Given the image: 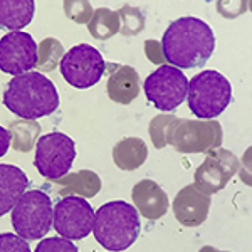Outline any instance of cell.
<instances>
[{
    "instance_id": "obj_1",
    "label": "cell",
    "mask_w": 252,
    "mask_h": 252,
    "mask_svg": "<svg viewBox=\"0 0 252 252\" xmlns=\"http://www.w3.org/2000/svg\"><path fill=\"white\" fill-rule=\"evenodd\" d=\"M161 49L168 66L177 69L202 67L215 51V35L202 19L180 17L165 31Z\"/></svg>"
},
{
    "instance_id": "obj_2",
    "label": "cell",
    "mask_w": 252,
    "mask_h": 252,
    "mask_svg": "<svg viewBox=\"0 0 252 252\" xmlns=\"http://www.w3.org/2000/svg\"><path fill=\"white\" fill-rule=\"evenodd\" d=\"M3 104L20 120L35 121L58 109L59 94L51 79L31 71L9 81L3 93Z\"/></svg>"
},
{
    "instance_id": "obj_3",
    "label": "cell",
    "mask_w": 252,
    "mask_h": 252,
    "mask_svg": "<svg viewBox=\"0 0 252 252\" xmlns=\"http://www.w3.org/2000/svg\"><path fill=\"white\" fill-rule=\"evenodd\" d=\"M93 232L99 246L111 252L131 247L140 237L141 222L135 205L128 202H108L94 214Z\"/></svg>"
},
{
    "instance_id": "obj_4",
    "label": "cell",
    "mask_w": 252,
    "mask_h": 252,
    "mask_svg": "<svg viewBox=\"0 0 252 252\" xmlns=\"http://www.w3.org/2000/svg\"><path fill=\"white\" fill-rule=\"evenodd\" d=\"M187 103L198 120H215L232 101V84L217 71H202L189 83Z\"/></svg>"
},
{
    "instance_id": "obj_5",
    "label": "cell",
    "mask_w": 252,
    "mask_h": 252,
    "mask_svg": "<svg viewBox=\"0 0 252 252\" xmlns=\"http://www.w3.org/2000/svg\"><path fill=\"white\" fill-rule=\"evenodd\" d=\"M12 225L24 241H39L52 229V202L42 190H29L12 209Z\"/></svg>"
},
{
    "instance_id": "obj_6",
    "label": "cell",
    "mask_w": 252,
    "mask_h": 252,
    "mask_svg": "<svg viewBox=\"0 0 252 252\" xmlns=\"http://www.w3.org/2000/svg\"><path fill=\"white\" fill-rule=\"evenodd\" d=\"M166 145L180 153H209L222 145V126L217 120L175 118L166 133Z\"/></svg>"
},
{
    "instance_id": "obj_7",
    "label": "cell",
    "mask_w": 252,
    "mask_h": 252,
    "mask_svg": "<svg viewBox=\"0 0 252 252\" xmlns=\"http://www.w3.org/2000/svg\"><path fill=\"white\" fill-rule=\"evenodd\" d=\"M76 158V145L67 135L59 131L40 136L35 143L34 165L47 180L66 177Z\"/></svg>"
},
{
    "instance_id": "obj_8",
    "label": "cell",
    "mask_w": 252,
    "mask_h": 252,
    "mask_svg": "<svg viewBox=\"0 0 252 252\" xmlns=\"http://www.w3.org/2000/svg\"><path fill=\"white\" fill-rule=\"evenodd\" d=\"M145 96L160 111H173L187 97L189 79L180 69L163 64L143 83Z\"/></svg>"
},
{
    "instance_id": "obj_9",
    "label": "cell",
    "mask_w": 252,
    "mask_h": 252,
    "mask_svg": "<svg viewBox=\"0 0 252 252\" xmlns=\"http://www.w3.org/2000/svg\"><path fill=\"white\" fill-rule=\"evenodd\" d=\"M59 69L71 86L86 89L99 83L106 72V63L97 49L89 44H79L64 54Z\"/></svg>"
},
{
    "instance_id": "obj_10",
    "label": "cell",
    "mask_w": 252,
    "mask_h": 252,
    "mask_svg": "<svg viewBox=\"0 0 252 252\" xmlns=\"http://www.w3.org/2000/svg\"><path fill=\"white\" fill-rule=\"evenodd\" d=\"M94 210L83 197L67 195L52 209V227L63 239L81 241L93 230Z\"/></svg>"
},
{
    "instance_id": "obj_11",
    "label": "cell",
    "mask_w": 252,
    "mask_h": 252,
    "mask_svg": "<svg viewBox=\"0 0 252 252\" xmlns=\"http://www.w3.org/2000/svg\"><path fill=\"white\" fill-rule=\"evenodd\" d=\"M239 168V160L225 148H215L207 153L202 165L195 170V189L205 195H214L225 189Z\"/></svg>"
},
{
    "instance_id": "obj_12",
    "label": "cell",
    "mask_w": 252,
    "mask_h": 252,
    "mask_svg": "<svg viewBox=\"0 0 252 252\" xmlns=\"http://www.w3.org/2000/svg\"><path fill=\"white\" fill-rule=\"evenodd\" d=\"M39 47L27 32H10L0 39V71L20 76L37 66Z\"/></svg>"
},
{
    "instance_id": "obj_13",
    "label": "cell",
    "mask_w": 252,
    "mask_h": 252,
    "mask_svg": "<svg viewBox=\"0 0 252 252\" xmlns=\"http://www.w3.org/2000/svg\"><path fill=\"white\" fill-rule=\"evenodd\" d=\"M210 209V197L195 189V185H187L177 193L173 200L175 219L184 227H198L205 222Z\"/></svg>"
},
{
    "instance_id": "obj_14",
    "label": "cell",
    "mask_w": 252,
    "mask_h": 252,
    "mask_svg": "<svg viewBox=\"0 0 252 252\" xmlns=\"http://www.w3.org/2000/svg\"><path fill=\"white\" fill-rule=\"evenodd\" d=\"M133 204L138 214H141L148 220L161 219L168 210V195L157 182L153 180H140L133 187Z\"/></svg>"
},
{
    "instance_id": "obj_15",
    "label": "cell",
    "mask_w": 252,
    "mask_h": 252,
    "mask_svg": "<svg viewBox=\"0 0 252 252\" xmlns=\"http://www.w3.org/2000/svg\"><path fill=\"white\" fill-rule=\"evenodd\" d=\"M109 69V78L106 91L111 101L118 104H131L140 94V76L133 67L118 66L115 63L106 64Z\"/></svg>"
},
{
    "instance_id": "obj_16",
    "label": "cell",
    "mask_w": 252,
    "mask_h": 252,
    "mask_svg": "<svg viewBox=\"0 0 252 252\" xmlns=\"http://www.w3.org/2000/svg\"><path fill=\"white\" fill-rule=\"evenodd\" d=\"M29 178L15 165L0 163V217L10 212L26 193Z\"/></svg>"
},
{
    "instance_id": "obj_17",
    "label": "cell",
    "mask_w": 252,
    "mask_h": 252,
    "mask_svg": "<svg viewBox=\"0 0 252 252\" xmlns=\"http://www.w3.org/2000/svg\"><path fill=\"white\" fill-rule=\"evenodd\" d=\"M54 185H59V195H76V197L91 198L101 190V178L94 172L81 170V172L66 175V177L54 180Z\"/></svg>"
},
{
    "instance_id": "obj_18",
    "label": "cell",
    "mask_w": 252,
    "mask_h": 252,
    "mask_svg": "<svg viewBox=\"0 0 252 252\" xmlns=\"http://www.w3.org/2000/svg\"><path fill=\"white\" fill-rule=\"evenodd\" d=\"M148 158V148L141 138L129 136L123 138L113 148V160L115 165L123 172H133L140 168Z\"/></svg>"
},
{
    "instance_id": "obj_19",
    "label": "cell",
    "mask_w": 252,
    "mask_h": 252,
    "mask_svg": "<svg viewBox=\"0 0 252 252\" xmlns=\"http://www.w3.org/2000/svg\"><path fill=\"white\" fill-rule=\"evenodd\" d=\"M34 10L32 0H0V29L19 32L31 24Z\"/></svg>"
},
{
    "instance_id": "obj_20",
    "label": "cell",
    "mask_w": 252,
    "mask_h": 252,
    "mask_svg": "<svg viewBox=\"0 0 252 252\" xmlns=\"http://www.w3.org/2000/svg\"><path fill=\"white\" fill-rule=\"evenodd\" d=\"M9 131L12 135V146L17 152L27 153L37 143L40 136V125L37 121L17 120V121H12Z\"/></svg>"
},
{
    "instance_id": "obj_21",
    "label": "cell",
    "mask_w": 252,
    "mask_h": 252,
    "mask_svg": "<svg viewBox=\"0 0 252 252\" xmlns=\"http://www.w3.org/2000/svg\"><path fill=\"white\" fill-rule=\"evenodd\" d=\"M88 31L97 40L111 39L120 32V17L115 10L97 9L93 12V17L88 22Z\"/></svg>"
},
{
    "instance_id": "obj_22",
    "label": "cell",
    "mask_w": 252,
    "mask_h": 252,
    "mask_svg": "<svg viewBox=\"0 0 252 252\" xmlns=\"http://www.w3.org/2000/svg\"><path fill=\"white\" fill-rule=\"evenodd\" d=\"M39 58H37V66L40 72H51L61 64V59L64 58V47L58 39H44L39 46Z\"/></svg>"
},
{
    "instance_id": "obj_23",
    "label": "cell",
    "mask_w": 252,
    "mask_h": 252,
    "mask_svg": "<svg viewBox=\"0 0 252 252\" xmlns=\"http://www.w3.org/2000/svg\"><path fill=\"white\" fill-rule=\"evenodd\" d=\"M120 17V32L121 35L131 37V35H138L145 29V15L138 7L125 5L116 12Z\"/></svg>"
},
{
    "instance_id": "obj_24",
    "label": "cell",
    "mask_w": 252,
    "mask_h": 252,
    "mask_svg": "<svg viewBox=\"0 0 252 252\" xmlns=\"http://www.w3.org/2000/svg\"><path fill=\"white\" fill-rule=\"evenodd\" d=\"M173 120H175V116L172 115H160L150 121L148 131H150V138H152L155 148L161 150L166 146V133H168V128Z\"/></svg>"
},
{
    "instance_id": "obj_25",
    "label": "cell",
    "mask_w": 252,
    "mask_h": 252,
    "mask_svg": "<svg viewBox=\"0 0 252 252\" xmlns=\"http://www.w3.org/2000/svg\"><path fill=\"white\" fill-rule=\"evenodd\" d=\"M66 15L76 24H88L93 17V9L89 2H64Z\"/></svg>"
},
{
    "instance_id": "obj_26",
    "label": "cell",
    "mask_w": 252,
    "mask_h": 252,
    "mask_svg": "<svg viewBox=\"0 0 252 252\" xmlns=\"http://www.w3.org/2000/svg\"><path fill=\"white\" fill-rule=\"evenodd\" d=\"M34 252H78V247L71 241L63 237H52V239H42Z\"/></svg>"
},
{
    "instance_id": "obj_27",
    "label": "cell",
    "mask_w": 252,
    "mask_h": 252,
    "mask_svg": "<svg viewBox=\"0 0 252 252\" xmlns=\"http://www.w3.org/2000/svg\"><path fill=\"white\" fill-rule=\"evenodd\" d=\"M0 252H32L27 241L10 232L0 234Z\"/></svg>"
},
{
    "instance_id": "obj_28",
    "label": "cell",
    "mask_w": 252,
    "mask_h": 252,
    "mask_svg": "<svg viewBox=\"0 0 252 252\" xmlns=\"http://www.w3.org/2000/svg\"><path fill=\"white\" fill-rule=\"evenodd\" d=\"M145 52H146V58L152 61L153 64H160V66H163V64H165L163 49H161L160 42H157V40H146V42H145Z\"/></svg>"
},
{
    "instance_id": "obj_29",
    "label": "cell",
    "mask_w": 252,
    "mask_h": 252,
    "mask_svg": "<svg viewBox=\"0 0 252 252\" xmlns=\"http://www.w3.org/2000/svg\"><path fill=\"white\" fill-rule=\"evenodd\" d=\"M10 145H12L10 131L7 128H3V126H0V158L5 155L7 152H9Z\"/></svg>"
},
{
    "instance_id": "obj_30",
    "label": "cell",
    "mask_w": 252,
    "mask_h": 252,
    "mask_svg": "<svg viewBox=\"0 0 252 252\" xmlns=\"http://www.w3.org/2000/svg\"><path fill=\"white\" fill-rule=\"evenodd\" d=\"M198 252H229V251H219V249H215V247H212V246H205V247H202Z\"/></svg>"
}]
</instances>
